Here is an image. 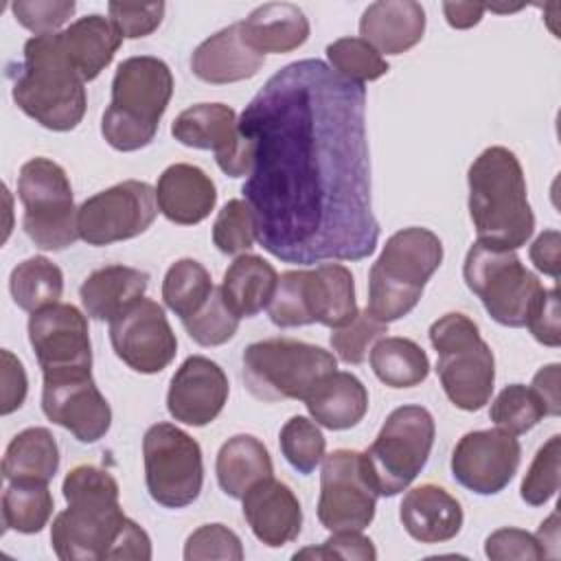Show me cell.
Returning <instances> with one entry per match:
<instances>
[{
  "label": "cell",
  "mask_w": 561,
  "mask_h": 561,
  "mask_svg": "<svg viewBox=\"0 0 561 561\" xmlns=\"http://www.w3.org/2000/svg\"><path fill=\"white\" fill-rule=\"evenodd\" d=\"M213 289L210 274L199 261L180 259L164 274L162 300L180 320H186L206 305Z\"/></svg>",
  "instance_id": "obj_37"
},
{
  "label": "cell",
  "mask_w": 561,
  "mask_h": 561,
  "mask_svg": "<svg viewBox=\"0 0 561 561\" xmlns=\"http://www.w3.org/2000/svg\"><path fill=\"white\" fill-rule=\"evenodd\" d=\"M53 508L55 502L46 482H9L2 493V526L22 535L39 533Z\"/></svg>",
  "instance_id": "obj_36"
},
{
  "label": "cell",
  "mask_w": 561,
  "mask_h": 561,
  "mask_svg": "<svg viewBox=\"0 0 561 561\" xmlns=\"http://www.w3.org/2000/svg\"><path fill=\"white\" fill-rule=\"evenodd\" d=\"M171 134L186 147L210 149L219 169L230 178L248 175L252 169V142L239 131V118L230 105H191L175 116Z\"/></svg>",
  "instance_id": "obj_17"
},
{
  "label": "cell",
  "mask_w": 561,
  "mask_h": 561,
  "mask_svg": "<svg viewBox=\"0 0 561 561\" xmlns=\"http://www.w3.org/2000/svg\"><path fill=\"white\" fill-rule=\"evenodd\" d=\"M526 327L533 333V337L543 344L557 348L561 344V324H559V291L557 287L543 289L539 298L535 300Z\"/></svg>",
  "instance_id": "obj_50"
},
{
  "label": "cell",
  "mask_w": 561,
  "mask_h": 561,
  "mask_svg": "<svg viewBox=\"0 0 561 561\" xmlns=\"http://www.w3.org/2000/svg\"><path fill=\"white\" fill-rule=\"evenodd\" d=\"M75 9L72 0H18L11 4L15 20L35 35L55 33L70 20Z\"/></svg>",
  "instance_id": "obj_46"
},
{
  "label": "cell",
  "mask_w": 561,
  "mask_h": 561,
  "mask_svg": "<svg viewBox=\"0 0 561 561\" xmlns=\"http://www.w3.org/2000/svg\"><path fill=\"white\" fill-rule=\"evenodd\" d=\"M186 561H204V559H243V546L234 530L224 524H204L193 530L184 543Z\"/></svg>",
  "instance_id": "obj_45"
},
{
  "label": "cell",
  "mask_w": 561,
  "mask_h": 561,
  "mask_svg": "<svg viewBox=\"0 0 561 561\" xmlns=\"http://www.w3.org/2000/svg\"><path fill=\"white\" fill-rule=\"evenodd\" d=\"M28 342L42 373L92 368V344L85 316L66 302L31 313Z\"/></svg>",
  "instance_id": "obj_20"
},
{
  "label": "cell",
  "mask_w": 561,
  "mask_h": 561,
  "mask_svg": "<svg viewBox=\"0 0 561 561\" xmlns=\"http://www.w3.org/2000/svg\"><path fill=\"white\" fill-rule=\"evenodd\" d=\"M0 359H2V405H0V412L7 416L24 403L28 381H26V370H24L22 362L11 351L2 348Z\"/></svg>",
  "instance_id": "obj_51"
},
{
  "label": "cell",
  "mask_w": 561,
  "mask_h": 561,
  "mask_svg": "<svg viewBox=\"0 0 561 561\" xmlns=\"http://www.w3.org/2000/svg\"><path fill=\"white\" fill-rule=\"evenodd\" d=\"M156 215V188L140 180H125L77 208V232L88 245H110L142 234Z\"/></svg>",
  "instance_id": "obj_15"
},
{
  "label": "cell",
  "mask_w": 561,
  "mask_h": 561,
  "mask_svg": "<svg viewBox=\"0 0 561 561\" xmlns=\"http://www.w3.org/2000/svg\"><path fill=\"white\" fill-rule=\"evenodd\" d=\"M61 491L68 506L50 526V546L61 561L151 559V539L123 513L110 471L79 465L66 473Z\"/></svg>",
  "instance_id": "obj_2"
},
{
  "label": "cell",
  "mask_w": 561,
  "mask_h": 561,
  "mask_svg": "<svg viewBox=\"0 0 561 561\" xmlns=\"http://www.w3.org/2000/svg\"><path fill=\"white\" fill-rule=\"evenodd\" d=\"M530 261L535 267L552 278H559V232L554 228L543 230L530 245Z\"/></svg>",
  "instance_id": "obj_52"
},
{
  "label": "cell",
  "mask_w": 561,
  "mask_h": 561,
  "mask_svg": "<svg viewBox=\"0 0 561 561\" xmlns=\"http://www.w3.org/2000/svg\"><path fill=\"white\" fill-rule=\"evenodd\" d=\"M48 421L68 430L79 443L101 440L112 425V410L92 379V368L48 370L42 386Z\"/></svg>",
  "instance_id": "obj_16"
},
{
  "label": "cell",
  "mask_w": 561,
  "mask_h": 561,
  "mask_svg": "<svg viewBox=\"0 0 561 561\" xmlns=\"http://www.w3.org/2000/svg\"><path fill=\"white\" fill-rule=\"evenodd\" d=\"M164 2H151V4H127V2H110V20L118 28V33L127 39H138L151 35L162 18H164Z\"/></svg>",
  "instance_id": "obj_49"
},
{
  "label": "cell",
  "mask_w": 561,
  "mask_h": 561,
  "mask_svg": "<svg viewBox=\"0 0 561 561\" xmlns=\"http://www.w3.org/2000/svg\"><path fill=\"white\" fill-rule=\"evenodd\" d=\"M329 66L353 83H366L383 77L388 61L362 37H340L327 46Z\"/></svg>",
  "instance_id": "obj_39"
},
{
  "label": "cell",
  "mask_w": 561,
  "mask_h": 561,
  "mask_svg": "<svg viewBox=\"0 0 561 561\" xmlns=\"http://www.w3.org/2000/svg\"><path fill=\"white\" fill-rule=\"evenodd\" d=\"M173 94L171 68L151 55L127 57L112 79V101L101 118V134L116 151H138L158 134Z\"/></svg>",
  "instance_id": "obj_5"
},
{
  "label": "cell",
  "mask_w": 561,
  "mask_h": 561,
  "mask_svg": "<svg viewBox=\"0 0 561 561\" xmlns=\"http://www.w3.org/2000/svg\"><path fill=\"white\" fill-rule=\"evenodd\" d=\"M243 517L254 537L267 548L294 541L302 528V508L296 493L274 476L252 484L243 497Z\"/></svg>",
  "instance_id": "obj_22"
},
{
  "label": "cell",
  "mask_w": 561,
  "mask_h": 561,
  "mask_svg": "<svg viewBox=\"0 0 561 561\" xmlns=\"http://www.w3.org/2000/svg\"><path fill=\"white\" fill-rule=\"evenodd\" d=\"M366 88L320 59L276 70L245 105L241 186L254 239L285 263L362 261L379 241L370 202Z\"/></svg>",
  "instance_id": "obj_1"
},
{
  "label": "cell",
  "mask_w": 561,
  "mask_h": 561,
  "mask_svg": "<svg viewBox=\"0 0 561 561\" xmlns=\"http://www.w3.org/2000/svg\"><path fill=\"white\" fill-rule=\"evenodd\" d=\"M85 81L70 64L59 33L33 35L11 85L15 105L53 131L75 129L85 114Z\"/></svg>",
  "instance_id": "obj_4"
},
{
  "label": "cell",
  "mask_w": 561,
  "mask_h": 561,
  "mask_svg": "<svg viewBox=\"0 0 561 561\" xmlns=\"http://www.w3.org/2000/svg\"><path fill=\"white\" fill-rule=\"evenodd\" d=\"M158 210L173 224L195 226L217 204L215 182L195 164L175 162L162 171L156 184Z\"/></svg>",
  "instance_id": "obj_24"
},
{
  "label": "cell",
  "mask_w": 561,
  "mask_h": 561,
  "mask_svg": "<svg viewBox=\"0 0 561 561\" xmlns=\"http://www.w3.org/2000/svg\"><path fill=\"white\" fill-rule=\"evenodd\" d=\"M484 554L493 561H508V559L539 561L548 557L537 535L522 528H511V526L497 528L486 537Z\"/></svg>",
  "instance_id": "obj_48"
},
{
  "label": "cell",
  "mask_w": 561,
  "mask_h": 561,
  "mask_svg": "<svg viewBox=\"0 0 561 561\" xmlns=\"http://www.w3.org/2000/svg\"><path fill=\"white\" fill-rule=\"evenodd\" d=\"M370 368L388 388H414L430 375L427 353L410 337H381L370 348Z\"/></svg>",
  "instance_id": "obj_34"
},
{
  "label": "cell",
  "mask_w": 561,
  "mask_h": 561,
  "mask_svg": "<svg viewBox=\"0 0 561 561\" xmlns=\"http://www.w3.org/2000/svg\"><path fill=\"white\" fill-rule=\"evenodd\" d=\"M149 274L129 265H105L94 270L79 287L83 311L94 320L112 322L145 298Z\"/></svg>",
  "instance_id": "obj_27"
},
{
  "label": "cell",
  "mask_w": 561,
  "mask_h": 561,
  "mask_svg": "<svg viewBox=\"0 0 561 561\" xmlns=\"http://www.w3.org/2000/svg\"><path fill=\"white\" fill-rule=\"evenodd\" d=\"M9 291L22 311L35 313L59 302L64 272L46 256H31L11 270Z\"/></svg>",
  "instance_id": "obj_35"
},
{
  "label": "cell",
  "mask_w": 561,
  "mask_h": 561,
  "mask_svg": "<svg viewBox=\"0 0 561 561\" xmlns=\"http://www.w3.org/2000/svg\"><path fill=\"white\" fill-rule=\"evenodd\" d=\"M252 210L245 199H230L213 224V243L224 254H241L254 243Z\"/></svg>",
  "instance_id": "obj_44"
},
{
  "label": "cell",
  "mask_w": 561,
  "mask_h": 561,
  "mask_svg": "<svg viewBox=\"0 0 561 561\" xmlns=\"http://www.w3.org/2000/svg\"><path fill=\"white\" fill-rule=\"evenodd\" d=\"M357 311L353 274L340 263H322L313 270L283 272L267 307L270 320L280 329L313 322L337 329L348 324Z\"/></svg>",
  "instance_id": "obj_8"
},
{
  "label": "cell",
  "mask_w": 561,
  "mask_h": 561,
  "mask_svg": "<svg viewBox=\"0 0 561 561\" xmlns=\"http://www.w3.org/2000/svg\"><path fill=\"white\" fill-rule=\"evenodd\" d=\"M215 473L221 491L232 500H241L252 484L274 476V465L267 447L256 436L237 434L219 447Z\"/></svg>",
  "instance_id": "obj_32"
},
{
  "label": "cell",
  "mask_w": 561,
  "mask_h": 561,
  "mask_svg": "<svg viewBox=\"0 0 561 561\" xmlns=\"http://www.w3.org/2000/svg\"><path fill=\"white\" fill-rule=\"evenodd\" d=\"M430 342L438 355L436 373L447 399L465 410H482L495 383V357L478 324L458 311L440 316L430 327Z\"/></svg>",
  "instance_id": "obj_7"
},
{
  "label": "cell",
  "mask_w": 561,
  "mask_h": 561,
  "mask_svg": "<svg viewBox=\"0 0 561 561\" xmlns=\"http://www.w3.org/2000/svg\"><path fill=\"white\" fill-rule=\"evenodd\" d=\"M559 458H561V436L552 434L535 454L519 495L530 506H543L559 491Z\"/></svg>",
  "instance_id": "obj_42"
},
{
  "label": "cell",
  "mask_w": 561,
  "mask_h": 561,
  "mask_svg": "<svg viewBox=\"0 0 561 561\" xmlns=\"http://www.w3.org/2000/svg\"><path fill=\"white\" fill-rule=\"evenodd\" d=\"M64 50L83 81H94L114 59L123 35L114 22L101 13H90L59 31Z\"/></svg>",
  "instance_id": "obj_29"
},
{
  "label": "cell",
  "mask_w": 561,
  "mask_h": 561,
  "mask_svg": "<svg viewBox=\"0 0 561 561\" xmlns=\"http://www.w3.org/2000/svg\"><path fill=\"white\" fill-rule=\"evenodd\" d=\"M294 559H355V561H375L377 550L373 541L362 535V530H335L322 546L302 548Z\"/></svg>",
  "instance_id": "obj_47"
},
{
  "label": "cell",
  "mask_w": 561,
  "mask_h": 561,
  "mask_svg": "<svg viewBox=\"0 0 561 561\" xmlns=\"http://www.w3.org/2000/svg\"><path fill=\"white\" fill-rule=\"evenodd\" d=\"M228 392L230 383L224 368L204 355H191L171 377L167 410L175 421L202 427L219 416Z\"/></svg>",
  "instance_id": "obj_21"
},
{
  "label": "cell",
  "mask_w": 561,
  "mask_h": 561,
  "mask_svg": "<svg viewBox=\"0 0 561 561\" xmlns=\"http://www.w3.org/2000/svg\"><path fill=\"white\" fill-rule=\"evenodd\" d=\"M145 484L151 500L164 508L193 504L204 484L199 443L173 423H156L142 436Z\"/></svg>",
  "instance_id": "obj_13"
},
{
  "label": "cell",
  "mask_w": 561,
  "mask_h": 561,
  "mask_svg": "<svg viewBox=\"0 0 561 561\" xmlns=\"http://www.w3.org/2000/svg\"><path fill=\"white\" fill-rule=\"evenodd\" d=\"M434 436V416L423 405H399L388 414L377 438L364 451L379 495L392 497L412 484L427 465Z\"/></svg>",
  "instance_id": "obj_11"
},
{
  "label": "cell",
  "mask_w": 561,
  "mask_h": 561,
  "mask_svg": "<svg viewBox=\"0 0 561 561\" xmlns=\"http://www.w3.org/2000/svg\"><path fill=\"white\" fill-rule=\"evenodd\" d=\"M467 287L480 298L486 313L502 327H526V318L543 291L539 278L524 267L515 250L476 241L462 265Z\"/></svg>",
  "instance_id": "obj_10"
},
{
  "label": "cell",
  "mask_w": 561,
  "mask_h": 561,
  "mask_svg": "<svg viewBox=\"0 0 561 561\" xmlns=\"http://www.w3.org/2000/svg\"><path fill=\"white\" fill-rule=\"evenodd\" d=\"M110 342L116 357L142 375L164 370L178 353L164 309L151 298H140L110 322Z\"/></svg>",
  "instance_id": "obj_18"
},
{
  "label": "cell",
  "mask_w": 561,
  "mask_h": 561,
  "mask_svg": "<svg viewBox=\"0 0 561 561\" xmlns=\"http://www.w3.org/2000/svg\"><path fill=\"white\" fill-rule=\"evenodd\" d=\"M241 364L245 388L267 403L283 399L305 401L322 377L337 370L333 353L291 337L252 342L245 346Z\"/></svg>",
  "instance_id": "obj_9"
},
{
  "label": "cell",
  "mask_w": 561,
  "mask_h": 561,
  "mask_svg": "<svg viewBox=\"0 0 561 561\" xmlns=\"http://www.w3.org/2000/svg\"><path fill=\"white\" fill-rule=\"evenodd\" d=\"M278 285V274L272 263L259 254L237 256L224 272L219 285L228 309L241 318H254L270 307Z\"/></svg>",
  "instance_id": "obj_31"
},
{
  "label": "cell",
  "mask_w": 561,
  "mask_h": 561,
  "mask_svg": "<svg viewBox=\"0 0 561 561\" xmlns=\"http://www.w3.org/2000/svg\"><path fill=\"white\" fill-rule=\"evenodd\" d=\"M377 497L364 451L335 449L324 456L318 519L327 530H364L375 517Z\"/></svg>",
  "instance_id": "obj_14"
},
{
  "label": "cell",
  "mask_w": 561,
  "mask_h": 561,
  "mask_svg": "<svg viewBox=\"0 0 561 561\" xmlns=\"http://www.w3.org/2000/svg\"><path fill=\"white\" fill-rule=\"evenodd\" d=\"M469 215L480 243L502 250L526 245L535 230L526 178L506 147H486L469 167Z\"/></svg>",
  "instance_id": "obj_3"
},
{
  "label": "cell",
  "mask_w": 561,
  "mask_h": 561,
  "mask_svg": "<svg viewBox=\"0 0 561 561\" xmlns=\"http://www.w3.org/2000/svg\"><path fill=\"white\" fill-rule=\"evenodd\" d=\"M278 443L285 460L302 476H309L324 460V434L320 432L318 423L307 416H291L280 427Z\"/></svg>",
  "instance_id": "obj_40"
},
{
  "label": "cell",
  "mask_w": 561,
  "mask_h": 561,
  "mask_svg": "<svg viewBox=\"0 0 561 561\" xmlns=\"http://www.w3.org/2000/svg\"><path fill=\"white\" fill-rule=\"evenodd\" d=\"M311 419L327 430L355 427L368 410V390L353 373L333 370L305 397Z\"/></svg>",
  "instance_id": "obj_28"
},
{
  "label": "cell",
  "mask_w": 561,
  "mask_h": 561,
  "mask_svg": "<svg viewBox=\"0 0 561 561\" xmlns=\"http://www.w3.org/2000/svg\"><path fill=\"white\" fill-rule=\"evenodd\" d=\"M18 197L24 206V232L39 250H66L77 239V208L72 186L61 164L31 158L18 175Z\"/></svg>",
  "instance_id": "obj_12"
},
{
  "label": "cell",
  "mask_w": 561,
  "mask_h": 561,
  "mask_svg": "<svg viewBox=\"0 0 561 561\" xmlns=\"http://www.w3.org/2000/svg\"><path fill=\"white\" fill-rule=\"evenodd\" d=\"M530 388L537 392L546 408V416H559L561 414V401H559V364H548L539 368L533 377Z\"/></svg>",
  "instance_id": "obj_53"
},
{
  "label": "cell",
  "mask_w": 561,
  "mask_h": 561,
  "mask_svg": "<svg viewBox=\"0 0 561 561\" xmlns=\"http://www.w3.org/2000/svg\"><path fill=\"white\" fill-rule=\"evenodd\" d=\"M440 263L443 243L438 234L419 226L397 230L368 272L366 309L386 324L408 316Z\"/></svg>",
  "instance_id": "obj_6"
},
{
  "label": "cell",
  "mask_w": 561,
  "mask_h": 561,
  "mask_svg": "<svg viewBox=\"0 0 561 561\" xmlns=\"http://www.w3.org/2000/svg\"><path fill=\"white\" fill-rule=\"evenodd\" d=\"M388 333V324L375 318L368 309L357 311V316L337 329H331V348L344 364H362L368 348Z\"/></svg>",
  "instance_id": "obj_43"
},
{
  "label": "cell",
  "mask_w": 561,
  "mask_h": 561,
  "mask_svg": "<svg viewBox=\"0 0 561 561\" xmlns=\"http://www.w3.org/2000/svg\"><path fill=\"white\" fill-rule=\"evenodd\" d=\"M489 416L497 430L519 436L533 430L546 416V408L533 388L524 383H511L495 397Z\"/></svg>",
  "instance_id": "obj_38"
},
{
  "label": "cell",
  "mask_w": 561,
  "mask_h": 561,
  "mask_svg": "<svg viewBox=\"0 0 561 561\" xmlns=\"http://www.w3.org/2000/svg\"><path fill=\"white\" fill-rule=\"evenodd\" d=\"M522 460L519 440L504 430L467 432L454 447L451 476L478 495H495L515 478Z\"/></svg>",
  "instance_id": "obj_19"
},
{
  "label": "cell",
  "mask_w": 561,
  "mask_h": 561,
  "mask_svg": "<svg viewBox=\"0 0 561 561\" xmlns=\"http://www.w3.org/2000/svg\"><path fill=\"white\" fill-rule=\"evenodd\" d=\"M309 20L291 2H267L241 20L243 39L261 55L291 53L309 39Z\"/></svg>",
  "instance_id": "obj_30"
},
{
  "label": "cell",
  "mask_w": 561,
  "mask_h": 561,
  "mask_svg": "<svg viewBox=\"0 0 561 561\" xmlns=\"http://www.w3.org/2000/svg\"><path fill=\"white\" fill-rule=\"evenodd\" d=\"M182 327L186 329L188 337L199 346H219L234 337L239 329V318L224 302L221 289L215 287L206 305L191 318L182 320Z\"/></svg>",
  "instance_id": "obj_41"
},
{
  "label": "cell",
  "mask_w": 561,
  "mask_h": 561,
  "mask_svg": "<svg viewBox=\"0 0 561 561\" xmlns=\"http://www.w3.org/2000/svg\"><path fill=\"white\" fill-rule=\"evenodd\" d=\"M59 469V447L50 430L26 427L7 445L2 476L7 482H50Z\"/></svg>",
  "instance_id": "obj_33"
},
{
  "label": "cell",
  "mask_w": 561,
  "mask_h": 561,
  "mask_svg": "<svg viewBox=\"0 0 561 561\" xmlns=\"http://www.w3.org/2000/svg\"><path fill=\"white\" fill-rule=\"evenodd\" d=\"M265 64V55L256 53L241 33V22H234L208 39L191 55V70L199 81L224 85L252 79Z\"/></svg>",
  "instance_id": "obj_23"
},
{
  "label": "cell",
  "mask_w": 561,
  "mask_h": 561,
  "mask_svg": "<svg viewBox=\"0 0 561 561\" xmlns=\"http://www.w3.org/2000/svg\"><path fill=\"white\" fill-rule=\"evenodd\" d=\"M425 33V9L414 0H379L364 9L359 35L379 55H401Z\"/></svg>",
  "instance_id": "obj_26"
},
{
  "label": "cell",
  "mask_w": 561,
  "mask_h": 561,
  "mask_svg": "<svg viewBox=\"0 0 561 561\" xmlns=\"http://www.w3.org/2000/svg\"><path fill=\"white\" fill-rule=\"evenodd\" d=\"M399 519L412 539L421 543H443L460 533L465 515L460 502L449 491L427 482L403 495Z\"/></svg>",
  "instance_id": "obj_25"
},
{
  "label": "cell",
  "mask_w": 561,
  "mask_h": 561,
  "mask_svg": "<svg viewBox=\"0 0 561 561\" xmlns=\"http://www.w3.org/2000/svg\"><path fill=\"white\" fill-rule=\"evenodd\" d=\"M484 11L486 7L478 2H443V13L447 18V24L454 28L476 26L482 20Z\"/></svg>",
  "instance_id": "obj_54"
}]
</instances>
